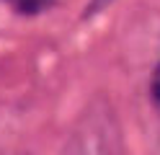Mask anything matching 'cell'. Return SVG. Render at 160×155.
<instances>
[{"label":"cell","instance_id":"obj_1","mask_svg":"<svg viewBox=\"0 0 160 155\" xmlns=\"http://www.w3.org/2000/svg\"><path fill=\"white\" fill-rule=\"evenodd\" d=\"M5 3L21 16H36V13H42L47 8H52L54 0H5Z\"/></svg>","mask_w":160,"mask_h":155},{"label":"cell","instance_id":"obj_2","mask_svg":"<svg viewBox=\"0 0 160 155\" xmlns=\"http://www.w3.org/2000/svg\"><path fill=\"white\" fill-rule=\"evenodd\" d=\"M150 101H152V109L160 114V65L155 67L152 78H150Z\"/></svg>","mask_w":160,"mask_h":155}]
</instances>
